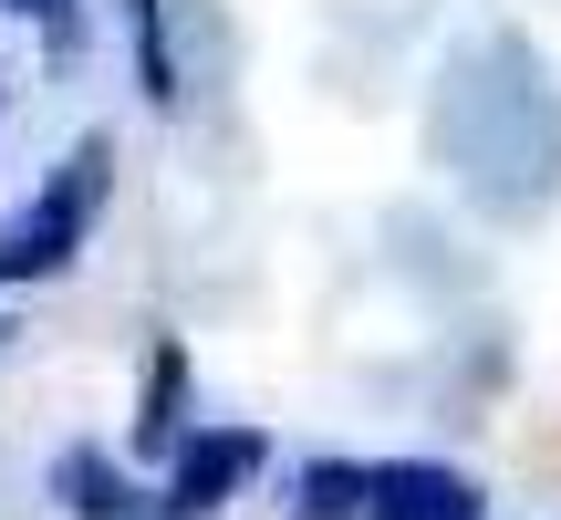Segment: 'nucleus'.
Wrapping results in <instances>:
<instances>
[{
  "mask_svg": "<svg viewBox=\"0 0 561 520\" xmlns=\"http://www.w3.org/2000/svg\"><path fill=\"white\" fill-rule=\"evenodd\" d=\"M178 406H187V354L167 343V354H157V375H146V417H136V448H146V459H167V448L187 438V417H178Z\"/></svg>",
  "mask_w": 561,
  "mask_h": 520,
  "instance_id": "nucleus-6",
  "label": "nucleus"
},
{
  "mask_svg": "<svg viewBox=\"0 0 561 520\" xmlns=\"http://www.w3.org/2000/svg\"><path fill=\"white\" fill-rule=\"evenodd\" d=\"M301 520H364V468L354 459H312L301 468Z\"/></svg>",
  "mask_w": 561,
  "mask_h": 520,
  "instance_id": "nucleus-7",
  "label": "nucleus"
},
{
  "mask_svg": "<svg viewBox=\"0 0 561 520\" xmlns=\"http://www.w3.org/2000/svg\"><path fill=\"white\" fill-rule=\"evenodd\" d=\"M11 11H32L42 32H53V53H73V0H11Z\"/></svg>",
  "mask_w": 561,
  "mask_h": 520,
  "instance_id": "nucleus-8",
  "label": "nucleus"
},
{
  "mask_svg": "<svg viewBox=\"0 0 561 520\" xmlns=\"http://www.w3.org/2000/svg\"><path fill=\"white\" fill-rule=\"evenodd\" d=\"M104 178H115V157H104V136H83L73 157L53 167V188H42V199L21 208L11 229H0V281H53L62 260L83 250V229H94Z\"/></svg>",
  "mask_w": 561,
  "mask_h": 520,
  "instance_id": "nucleus-2",
  "label": "nucleus"
},
{
  "mask_svg": "<svg viewBox=\"0 0 561 520\" xmlns=\"http://www.w3.org/2000/svg\"><path fill=\"white\" fill-rule=\"evenodd\" d=\"M0 354H11V323H0Z\"/></svg>",
  "mask_w": 561,
  "mask_h": 520,
  "instance_id": "nucleus-9",
  "label": "nucleus"
},
{
  "mask_svg": "<svg viewBox=\"0 0 561 520\" xmlns=\"http://www.w3.org/2000/svg\"><path fill=\"white\" fill-rule=\"evenodd\" d=\"M261 459H271L261 427H187V438L167 448V500H157V520H208V510H229Z\"/></svg>",
  "mask_w": 561,
  "mask_h": 520,
  "instance_id": "nucleus-3",
  "label": "nucleus"
},
{
  "mask_svg": "<svg viewBox=\"0 0 561 520\" xmlns=\"http://www.w3.org/2000/svg\"><path fill=\"white\" fill-rule=\"evenodd\" d=\"M53 500L73 510V520H136V510H146L136 489L94 459V448H62V459H53Z\"/></svg>",
  "mask_w": 561,
  "mask_h": 520,
  "instance_id": "nucleus-5",
  "label": "nucleus"
},
{
  "mask_svg": "<svg viewBox=\"0 0 561 520\" xmlns=\"http://www.w3.org/2000/svg\"><path fill=\"white\" fill-rule=\"evenodd\" d=\"M458 94L489 104V125L437 115V157L468 178V199H489V208H541L551 178H561V104H551L541 63H530L520 42H489V53L458 74Z\"/></svg>",
  "mask_w": 561,
  "mask_h": 520,
  "instance_id": "nucleus-1",
  "label": "nucleus"
},
{
  "mask_svg": "<svg viewBox=\"0 0 561 520\" xmlns=\"http://www.w3.org/2000/svg\"><path fill=\"white\" fill-rule=\"evenodd\" d=\"M364 520H479V479L437 459H385L364 468Z\"/></svg>",
  "mask_w": 561,
  "mask_h": 520,
  "instance_id": "nucleus-4",
  "label": "nucleus"
}]
</instances>
